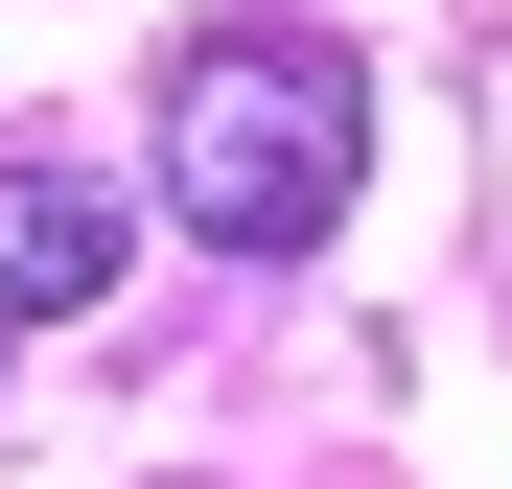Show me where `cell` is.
<instances>
[{"instance_id":"cell-1","label":"cell","mask_w":512,"mask_h":489,"mask_svg":"<svg viewBox=\"0 0 512 489\" xmlns=\"http://www.w3.org/2000/svg\"><path fill=\"white\" fill-rule=\"evenodd\" d=\"M350 163H373V94H350L326 24H210L163 70V210H187L210 257H326Z\"/></svg>"},{"instance_id":"cell-2","label":"cell","mask_w":512,"mask_h":489,"mask_svg":"<svg viewBox=\"0 0 512 489\" xmlns=\"http://www.w3.org/2000/svg\"><path fill=\"white\" fill-rule=\"evenodd\" d=\"M140 257V210L94 187V163H0V326H70V303H117Z\"/></svg>"}]
</instances>
